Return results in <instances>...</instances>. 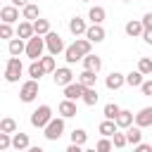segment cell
Instances as JSON below:
<instances>
[{"mask_svg":"<svg viewBox=\"0 0 152 152\" xmlns=\"http://www.w3.org/2000/svg\"><path fill=\"white\" fill-rule=\"evenodd\" d=\"M119 112H121V107H119L116 102H107V104H104V109H102L104 119H116V116H119Z\"/></svg>","mask_w":152,"mask_h":152,"instance_id":"31","label":"cell"},{"mask_svg":"<svg viewBox=\"0 0 152 152\" xmlns=\"http://www.w3.org/2000/svg\"><path fill=\"white\" fill-rule=\"evenodd\" d=\"M48 45H45V36H31L28 40H26V57H31V59H40L43 57V50H45Z\"/></svg>","mask_w":152,"mask_h":152,"instance_id":"1","label":"cell"},{"mask_svg":"<svg viewBox=\"0 0 152 152\" xmlns=\"http://www.w3.org/2000/svg\"><path fill=\"white\" fill-rule=\"evenodd\" d=\"M135 124H138L140 128L152 126V107H142V109L135 114Z\"/></svg>","mask_w":152,"mask_h":152,"instance_id":"16","label":"cell"},{"mask_svg":"<svg viewBox=\"0 0 152 152\" xmlns=\"http://www.w3.org/2000/svg\"><path fill=\"white\" fill-rule=\"evenodd\" d=\"M81 2H90V0H81Z\"/></svg>","mask_w":152,"mask_h":152,"instance_id":"46","label":"cell"},{"mask_svg":"<svg viewBox=\"0 0 152 152\" xmlns=\"http://www.w3.org/2000/svg\"><path fill=\"white\" fill-rule=\"evenodd\" d=\"M21 71H24L21 59H19L17 55H12V57L7 59V66H5V81H7V83H17L19 76H21Z\"/></svg>","mask_w":152,"mask_h":152,"instance_id":"3","label":"cell"},{"mask_svg":"<svg viewBox=\"0 0 152 152\" xmlns=\"http://www.w3.org/2000/svg\"><path fill=\"white\" fill-rule=\"evenodd\" d=\"M124 2H131V0H124Z\"/></svg>","mask_w":152,"mask_h":152,"instance_id":"47","label":"cell"},{"mask_svg":"<svg viewBox=\"0 0 152 152\" xmlns=\"http://www.w3.org/2000/svg\"><path fill=\"white\" fill-rule=\"evenodd\" d=\"M135 152H152V145H147V142L140 140V142L135 145Z\"/></svg>","mask_w":152,"mask_h":152,"instance_id":"42","label":"cell"},{"mask_svg":"<svg viewBox=\"0 0 152 152\" xmlns=\"http://www.w3.org/2000/svg\"><path fill=\"white\" fill-rule=\"evenodd\" d=\"M50 119H52V107L50 104H40L38 109L31 112V126H36V128H45L50 124Z\"/></svg>","mask_w":152,"mask_h":152,"instance_id":"2","label":"cell"},{"mask_svg":"<svg viewBox=\"0 0 152 152\" xmlns=\"http://www.w3.org/2000/svg\"><path fill=\"white\" fill-rule=\"evenodd\" d=\"M57 112H59V116H64V119H71V116H76V114H78V112H76V100H69V97H64V100L59 102Z\"/></svg>","mask_w":152,"mask_h":152,"instance_id":"9","label":"cell"},{"mask_svg":"<svg viewBox=\"0 0 152 152\" xmlns=\"http://www.w3.org/2000/svg\"><path fill=\"white\" fill-rule=\"evenodd\" d=\"M140 90H142V95H150V97H152V81H142Z\"/></svg>","mask_w":152,"mask_h":152,"instance_id":"41","label":"cell"},{"mask_svg":"<svg viewBox=\"0 0 152 152\" xmlns=\"http://www.w3.org/2000/svg\"><path fill=\"white\" fill-rule=\"evenodd\" d=\"M78 81L86 86V88H90V86H95V81H97V71H90V69H83L81 74H78Z\"/></svg>","mask_w":152,"mask_h":152,"instance_id":"28","label":"cell"},{"mask_svg":"<svg viewBox=\"0 0 152 152\" xmlns=\"http://www.w3.org/2000/svg\"><path fill=\"white\" fill-rule=\"evenodd\" d=\"M0 19L7 21V24L19 21V7H17V5H5V7L0 10Z\"/></svg>","mask_w":152,"mask_h":152,"instance_id":"12","label":"cell"},{"mask_svg":"<svg viewBox=\"0 0 152 152\" xmlns=\"http://www.w3.org/2000/svg\"><path fill=\"white\" fill-rule=\"evenodd\" d=\"M38 97V81L36 78H28L21 83V90H19V100L21 102H33Z\"/></svg>","mask_w":152,"mask_h":152,"instance_id":"5","label":"cell"},{"mask_svg":"<svg viewBox=\"0 0 152 152\" xmlns=\"http://www.w3.org/2000/svg\"><path fill=\"white\" fill-rule=\"evenodd\" d=\"M12 24H7V21H2L0 24V38H12Z\"/></svg>","mask_w":152,"mask_h":152,"instance_id":"40","label":"cell"},{"mask_svg":"<svg viewBox=\"0 0 152 152\" xmlns=\"http://www.w3.org/2000/svg\"><path fill=\"white\" fill-rule=\"evenodd\" d=\"M138 69H140L145 76H150V74H152V59H150V57H140V59H138Z\"/></svg>","mask_w":152,"mask_h":152,"instance_id":"38","label":"cell"},{"mask_svg":"<svg viewBox=\"0 0 152 152\" xmlns=\"http://www.w3.org/2000/svg\"><path fill=\"white\" fill-rule=\"evenodd\" d=\"M142 40H145L147 45H152V28H145V31H142Z\"/></svg>","mask_w":152,"mask_h":152,"instance_id":"44","label":"cell"},{"mask_svg":"<svg viewBox=\"0 0 152 152\" xmlns=\"http://www.w3.org/2000/svg\"><path fill=\"white\" fill-rule=\"evenodd\" d=\"M43 131H45L43 135H45L48 140H52V142H55V140H59V138L64 135V116H57V119L52 116V119H50V124H48Z\"/></svg>","mask_w":152,"mask_h":152,"instance_id":"4","label":"cell"},{"mask_svg":"<svg viewBox=\"0 0 152 152\" xmlns=\"http://www.w3.org/2000/svg\"><path fill=\"white\" fill-rule=\"evenodd\" d=\"M45 74H48V71L43 69V64H40V59H33V62L28 64V76H31V78H36V81H40V78H43Z\"/></svg>","mask_w":152,"mask_h":152,"instance_id":"26","label":"cell"},{"mask_svg":"<svg viewBox=\"0 0 152 152\" xmlns=\"http://www.w3.org/2000/svg\"><path fill=\"white\" fill-rule=\"evenodd\" d=\"M74 45H76V48H78V52L86 57V55L90 52V48H93V40H88V38H76V40H74Z\"/></svg>","mask_w":152,"mask_h":152,"instance_id":"32","label":"cell"},{"mask_svg":"<svg viewBox=\"0 0 152 152\" xmlns=\"http://www.w3.org/2000/svg\"><path fill=\"white\" fill-rule=\"evenodd\" d=\"M21 17H24V19H28V21H33V19H38V17H40V7H38L36 2H28L26 7H21Z\"/></svg>","mask_w":152,"mask_h":152,"instance_id":"24","label":"cell"},{"mask_svg":"<svg viewBox=\"0 0 152 152\" xmlns=\"http://www.w3.org/2000/svg\"><path fill=\"white\" fill-rule=\"evenodd\" d=\"M124 31H126V36H131V38H135V36H142V31H145V26H142V19H131V21H126Z\"/></svg>","mask_w":152,"mask_h":152,"instance_id":"15","label":"cell"},{"mask_svg":"<svg viewBox=\"0 0 152 152\" xmlns=\"http://www.w3.org/2000/svg\"><path fill=\"white\" fill-rule=\"evenodd\" d=\"M45 45H48V52L50 55H59V52H64L66 48H64V40H62V36L59 33H55V31H50V33H45Z\"/></svg>","mask_w":152,"mask_h":152,"instance_id":"6","label":"cell"},{"mask_svg":"<svg viewBox=\"0 0 152 152\" xmlns=\"http://www.w3.org/2000/svg\"><path fill=\"white\" fill-rule=\"evenodd\" d=\"M0 131H5V133H17V121H14L12 116H5V119L0 121Z\"/></svg>","mask_w":152,"mask_h":152,"instance_id":"33","label":"cell"},{"mask_svg":"<svg viewBox=\"0 0 152 152\" xmlns=\"http://www.w3.org/2000/svg\"><path fill=\"white\" fill-rule=\"evenodd\" d=\"M12 5H17V7H26L28 0H12Z\"/></svg>","mask_w":152,"mask_h":152,"instance_id":"45","label":"cell"},{"mask_svg":"<svg viewBox=\"0 0 152 152\" xmlns=\"http://www.w3.org/2000/svg\"><path fill=\"white\" fill-rule=\"evenodd\" d=\"M112 142H114V147H116V150H124V147L128 145V138H126V133L116 131V133L112 135Z\"/></svg>","mask_w":152,"mask_h":152,"instance_id":"34","label":"cell"},{"mask_svg":"<svg viewBox=\"0 0 152 152\" xmlns=\"http://www.w3.org/2000/svg\"><path fill=\"white\" fill-rule=\"evenodd\" d=\"M12 147L17 152H24L31 147V140H28V133H12Z\"/></svg>","mask_w":152,"mask_h":152,"instance_id":"14","label":"cell"},{"mask_svg":"<svg viewBox=\"0 0 152 152\" xmlns=\"http://www.w3.org/2000/svg\"><path fill=\"white\" fill-rule=\"evenodd\" d=\"M40 64H43V69H45L48 74H55V69H57V64H55V55L40 57Z\"/></svg>","mask_w":152,"mask_h":152,"instance_id":"36","label":"cell"},{"mask_svg":"<svg viewBox=\"0 0 152 152\" xmlns=\"http://www.w3.org/2000/svg\"><path fill=\"white\" fill-rule=\"evenodd\" d=\"M17 36L24 38V40H28L31 36H36V31H33V21H28V19L19 21V26H17Z\"/></svg>","mask_w":152,"mask_h":152,"instance_id":"17","label":"cell"},{"mask_svg":"<svg viewBox=\"0 0 152 152\" xmlns=\"http://www.w3.org/2000/svg\"><path fill=\"white\" fill-rule=\"evenodd\" d=\"M10 147H12V133L0 131V150L5 152V150H10Z\"/></svg>","mask_w":152,"mask_h":152,"instance_id":"39","label":"cell"},{"mask_svg":"<svg viewBox=\"0 0 152 152\" xmlns=\"http://www.w3.org/2000/svg\"><path fill=\"white\" fill-rule=\"evenodd\" d=\"M142 26L145 28H152V12H145L142 14Z\"/></svg>","mask_w":152,"mask_h":152,"instance_id":"43","label":"cell"},{"mask_svg":"<svg viewBox=\"0 0 152 152\" xmlns=\"http://www.w3.org/2000/svg\"><path fill=\"white\" fill-rule=\"evenodd\" d=\"M104 28H102V24H90L88 26V31H86V38L88 40H93V43H102L104 40Z\"/></svg>","mask_w":152,"mask_h":152,"instance_id":"13","label":"cell"},{"mask_svg":"<svg viewBox=\"0 0 152 152\" xmlns=\"http://www.w3.org/2000/svg\"><path fill=\"white\" fill-rule=\"evenodd\" d=\"M104 17H107V12H104V7H100V5H93V7L88 10V19H90V24H102Z\"/></svg>","mask_w":152,"mask_h":152,"instance_id":"19","label":"cell"},{"mask_svg":"<svg viewBox=\"0 0 152 152\" xmlns=\"http://www.w3.org/2000/svg\"><path fill=\"white\" fill-rule=\"evenodd\" d=\"M126 138H128V145H133V147H135V145L142 140V131H140V126H138V124H135V126L131 124V126L126 128Z\"/></svg>","mask_w":152,"mask_h":152,"instance_id":"22","label":"cell"},{"mask_svg":"<svg viewBox=\"0 0 152 152\" xmlns=\"http://www.w3.org/2000/svg\"><path fill=\"white\" fill-rule=\"evenodd\" d=\"M83 69H90V71H100V69H102V59H100L97 55L88 52V55L83 57Z\"/></svg>","mask_w":152,"mask_h":152,"instance_id":"21","label":"cell"},{"mask_svg":"<svg viewBox=\"0 0 152 152\" xmlns=\"http://www.w3.org/2000/svg\"><path fill=\"white\" fill-rule=\"evenodd\" d=\"M97 100H100V95H97V90H95V86H90V88H86V93H83V102H86L88 107H95V104H97Z\"/></svg>","mask_w":152,"mask_h":152,"instance_id":"29","label":"cell"},{"mask_svg":"<svg viewBox=\"0 0 152 152\" xmlns=\"http://www.w3.org/2000/svg\"><path fill=\"white\" fill-rule=\"evenodd\" d=\"M86 140H88V133H86L83 128H74V131H71V142L86 145Z\"/></svg>","mask_w":152,"mask_h":152,"instance_id":"37","label":"cell"},{"mask_svg":"<svg viewBox=\"0 0 152 152\" xmlns=\"http://www.w3.org/2000/svg\"><path fill=\"white\" fill-rule=\"evenodd\" d=\"M33 31L38 33V36H45V33H50V21L48 19H33Z\"/></svg>","mask_w":152,"mask_h":152,"instance_id":"30","label":"cell"},{"mask_svg":"<svg viewBox=\"0 0 152 152\" xmlns=\"http://www.w3.org/2000/svg\"><path fill=\"white\" fill-rule=\"evenodd\" d=\"M114 121H116V126H119V128H124V131H126V128L135 121V114H133V112H128V109H121V112H119V116H116Z\"/></svg>","mask_w":152,"mask_h":152,"instance_id":"18","label":"cell"},{"mask_svg":"<svg viewBox=\"0 0 152 152\" xmlns=\"http://www.w3.org/2000/svg\"><path fill=\"white\" fill-rule=\"evenodd\" d=\"M104 86H107L109 90H119L121 86H126V76H124L121 71H112V74L104 78Z\"/></svg>","mask_w":152,"mask_h":152,"instance_id":"11","label":"cell"},{"mask_svg":"<svg viewBox=\"0 0 152 152\" xmlns=\"http://www.w3.org/2000/svg\"><path fill=\"white\" fill-rule=\"evenodd\" d=\"M7 50H10V55H21V52H26V40L24 38H10V45H7Z\"/></svg>","mask_w":152,"mask_h":152,"instance_id":"20","label":"cell"},{"mask_svg":"<svg viewBox=\"0 0 152 152\" xmlns=\"http://www.w3.org/2000/svg\"><path fill=\"white\" fill-rule=\"evenodd\" d=\"M69 31L78 38V36H86V31H88V24H86V19H81L78 14L76 17H71L69 19Z\"/></svg>","mask_w":152,"mask_h":152,"instance_id":"10","label":"cell"},{"mask_svg":"<svg viewBox=\"0 0 152 152\" xmlns=\"http://www.w3.org/2000/svg\"><path fill=\"white\" fill-rule=\"evenodd\" d=\"M97 131H100L102 135H109V138H112V135L119 131V126H116V121H114V119H104V121L97 126Z\"/></svg>","mask_w":152,"mask_h":152,"instance_id":"27","label":"cell"},{"mask_svg":"<svg viewBox=\"0 0 152 152\" xmlns=\"http://www.w3.org/2000/svg\"><path fill=\"white\" fill-rule=\"evenodd\" d=\"M142 81H145V74H142L140 69H135V71L126 74V86H131V88H140V86H142Z\"/></svg>","mask_w":152,"mask_h":152,"instance_id":"23","label":"cell"},{"mask_svg":"<svg viewBox=\"0 0 152 152\" xmlns=\"http://www.w3.org/2000/svg\"><path fill=\"white\" fill-rule=\"evenodd\" d=\"M64 59H66V64H76V62H83V55L78 52L76 45H69L64 50Z\"/></svg>","mask_w":152,"mask_h":152,"instance_id":"25","label":"cell"},{"mask_svg":"<svg viewBox=\"0 0 152 152\" xmlns=\"http://www.w3.org/2000/svg\"><path fill=\"white\" fill-rule=\"evenodd\" d=\"M112 147H114V142H112V138H109V135H102V138L97 140V145H95V150H97V152H109Z\"/></svg>","mask_w":152,"mask_h":152,"instance_id":"35","label":"cell"},{"mask_svg":"<svg viewBox=\"0 0 152 152\" xmlns=\"http://www.w3.org/2000/svg\"><path fill=\"white\" fill-rule=\"evenodd\" d=\"M83 93H86V86L81 83V81H71L69 86H64V97H69V100H83Z\"/></svg>","mask_w":152,"mask_h":152,"instance_id":"8","label":"cell"},{"mask_svg":"<svg viewBox=\"0 0 152 152\" xmlns=\"http://www.w3.org/2000/svg\"><path fill=\"white\" fill-rule=\"evenodd\" d=\"M52 81H55V86H69L71 81H74V71L69 69V66H59V69H55V74H52Z\"/></svg>","mask_w":152,"mask_h":152,"instance_id":"7","label":"cell"}]
</instances>
